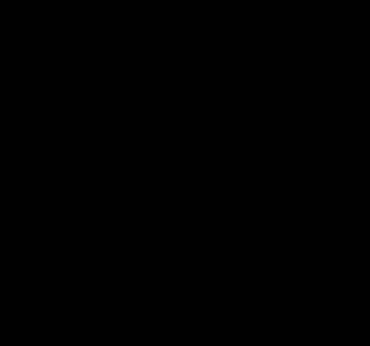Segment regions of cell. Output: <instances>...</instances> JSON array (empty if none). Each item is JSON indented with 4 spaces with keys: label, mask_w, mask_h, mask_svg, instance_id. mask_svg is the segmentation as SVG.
<instances>
[{
    "label": "cell",
    "mask_w": 370,
    "mask_h": 346,
    "mask_svg": "<svg viewBox=\"0 0 370 346\" xmlns=\"http://www.w3.org/2000/svg\"><path fill=\"white\" fill-rule=\"evenodd\" d=\"M136 35L139 32L133 30V27H115V46L117 48H133L136 46Z\"/></svg>",
    "instance_id": "cell-3"
},
{
    "label": "cell",
    "mask_w": 370,
    "mask_h": 346,
    "mask_svg": "<svg viewBox=\"0 0 370 346\" xmlns=\"http://www.w3.org/2000/svg\"><path fill=\"white\" fill-rule=\"evenodd\" d=\"M8 205H11L8 197H0V218H8Z\"/></svg>",
    "instance_id": "cell-4"
},
{
    "label": "cell",
    "mask_w": 370,
    "mask_h": 346,
    "mask_svg": "<svg viewBox=\"0 0 370 346\" xmlns=\"http://www.w3.org/2000/svg\"><path fill=\"white\" fill-rule=\"evenodd\" d=\"M8 258H30V221L27 218H8Z\"/></svg>",
    "instance_id": "cell-1"
},
{
    "label": "cell",
    "mask_w": 370,
    "mask_h": 346,
    "mask_svg": "<svg viewBox=\"0 0 370 346\" xmlns=\"http://www.w3.org/2000/svg\"><path fill=\"white\" fill-rule=\"evenodd\" d=\"M75 64V54L72 48H51V67L54 70H70Z\"/></svg>",
    "instance_id": "cell-2"
}]
</instances>
